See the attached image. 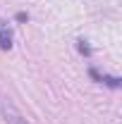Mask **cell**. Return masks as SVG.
<instances>
[{"mask_svg":"<svg viewBox=\"0 0 122 124\" xmlns=\"http://www.w3.org/2000/svg\"><path fill=\"white\" fill-rule=\"evenodd\" d=\"M0 115L5 117L7 124H29V119H26V117L10 103V98H5V95H0Z\"/></svg>","mask_w":122,"mask_h":124,"instance_id":"cell-1","label":"cell"},{"mask_svg":"<svg viewBox=\"0 0 122 124\" xmlns=\"http://www.w3.org/2000/svg\"><path fill=\"white\" fill-rule=\"evenodd\" d=\"M101 81H105L108 86H113V88L120 86V79H115V77H101Z\"/></svg>","mask_w":122,"mask_h":124,"instance_id":"cell-3","label":"cell"},{"mask_svg":"<svg viewBox=\"0 0 122 124\" xmlns=\"http://www.w3.org/2000/svg\"><path fill=\"white\" fill-rule=\"evenodd\" d=\"M79 53H84V55H89V53H91L89 46H86V41H79Z\"/></svg>","mask_w":122,"mask_h":124,"instance_id":"cell-4","label":"cell"},{"mask_svg":"<svg viewBox=\"0 0 122 124\" xmlns=\"http://www.w3.org/2000/svg\"><path fill=\"white\" fill-rule=\"evenodd\" d=\"M0 48L2 50H10L12 48V33L5 26V22H0Z\"/></svg>","mask_w":122,"mask_h":124,"instance_id":"cell-2","label":"cell"}]
</instances>
